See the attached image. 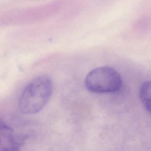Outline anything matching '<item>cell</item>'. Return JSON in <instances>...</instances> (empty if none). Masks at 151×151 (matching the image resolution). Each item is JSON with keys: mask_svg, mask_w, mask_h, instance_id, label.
Instances as JSON below:
<instances>
[{"mask_svg": "<svg viewBox=\"0 0 151 151\" xmlns=\"http://www.w3.org/2000/svg\"><path fill=\"white\" fill-rule=\"evenodd\" d=\"M52 90V83L47 75H40L25 87L19 101L20 111L26 114H35L48 102Z\"/></svg>", "mask_w": 151, "mask_h": 151, "instance_id": "6da1fadb", "label": "cell"}, {"mask_svg": "<svg viewBox=\"0 0 151 151\" xmlns=\"http://www.w3.org/2000/svg\"><path fill=\"white\" fill-rule=\"evenodd\" d=\"M85 84L87 89L92 93H113L121 88L122 78L114 68L103 66L91 70L86 76Z\"/></svg>", "mask_w": 151, "mask_h": 151, "instance_id": "7a4b0ae2", "label": "cell"}, {"mask_svg": "<svg viewBox=\"0 0 151 151\" xmlns=\"http://www.w3.org/2000/svg\"><path fill=\"white\" fill-rule=\"evenodd\" d=\"M22 137L0 119V151L17 150L23 145Z\"/></svg>", "mask_w": 151, "mask_h": 151, "instance_id": "3957f363", "label": "cell"}, {"mask_svg": "<svg viewBox=\"0 0 151 151\" xmlns=\"http://www.w3.org/2000/svg\"><path fill=\"white\" fill-rule=\"evenodd\" d=\"M139 96L143 105L151 114V81H146L142 84Z\"/></svg>", "mask_w": 151, "mask_h": 151, "instance_id": "277c9868", "label": "cell"}]
</instances>
